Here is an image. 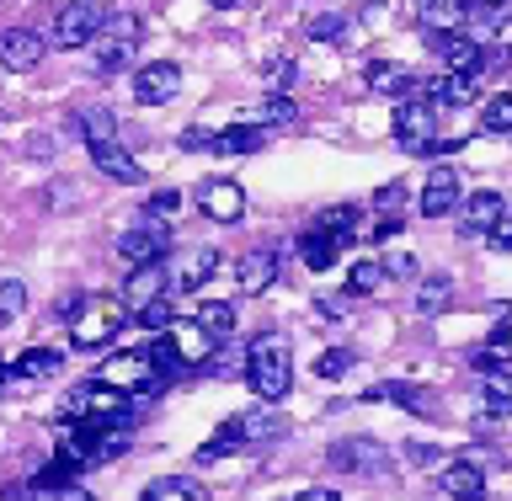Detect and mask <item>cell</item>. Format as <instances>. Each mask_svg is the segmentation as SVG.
<instances>
[{
    "mask_svg": "<svg viewBox=\"0 0 512 501\" xmlns=\"http://www.w3.org/2000/svg\"><path fill=\"white\" fill-rule=\"evenodd\" d=\"M294 501H342V496H336V491H299Z\"/></svg>",
    "mask_w": 512,
    "mask_h": 501,
    "instance_id": "f907efd6",
    "label": "cell"
},
{
    "mask_svg": "<svg viewBox=\"0 0 512 501\" xmlns=\"http://www.w3.org/2000/svg\"><path fill=\"white\" fill-rule=\"evenodd\" d=\"M80 128H86L91 155H96V150H107V144H118V118H112L107 107H91L86 118H80Z\"/></svg>",
    "mask_w": 512,
    "mask_h": 501,
    "instance_id": "f1b7e54d",
    "label": "cell"
},
{
    "mask_svg": "<svg viewBox=\"0 0 512 501\" xmlns=\"http://www.w3.org/2000/svg\"><path fill=\"white\" fill-rule=\"evenodd\" d=\"M352 363H358V358H352L347 347H331V352H320V358H315V374H320V379H342Z\"/></svg>",
    "mask_w": 512,
    "mask_h": 501,
    "instance_id": "74e56055",
    "label": "cell"
},
{
    "mask_svg": "<svg viewBox=\"0 0 512 501\" xmlns=\"http://www.w3.org/2000/svg\"><path fill=\"white\" fill-rule=\"evenodd\" d=\"M176 208H182V192L176 187H160V192H150V203H144V219H176Z\"/></svg>",
    "mask_w": 512,
    "mask_h": 501,
    "instance_id": "8d00e7d4",
    "label": "cell"
},
{
    "mask_svg": "<svg viewBox=\"0 0 512 501\" xmlns=\"http://www.w3.org/2000/svg\"><path fill=\"white\" fill-rule=\"evenodd\" d=\"M59 363H64V352H54V347H27L22 358L11 363V374H16V379H54Z\"/></svg>",
    "mask_w": 512,
    "mask_h": 501,
    "instance_id": "cb8c5ba5",
    "label": "cell"
},
{
    "mask_svg": "<svg viewBox=\"0 0 512 501\" xmlns=\"http://www.w3.org/2000/svg\"><path fill=\"white\" fill-rule=\"evenodd\" d=\"M283 432V416H267V411H246V416H230L214 438H208L198 448V459L203 464H214V459H230L240 454V448H256V443H267V438H278Z\"/></svg>",
    "mask_w": 512,
    "mask_h": 501,
    "instance_id": "7a4b0ae2",
    "label": "cell"
},
{
    "mask_svg": "<svg viewBox=\"0 0 512 501\" xmlns=\"http://www.w3.org/2000/svg\"><path fill=\"white\" fill-rule=\"evenodd\" d=\"M416 208H422L427 219L454 214V208H459V171H448V166L432 171V176H427V187H422V198H416Z\"/></svg>",
    "mask_w": 512,
    "mask_h": 501,
    "instance_id": "2e32d148",
    "label": "cell"
},
{
    "mask_svg": "<svg viewBox=\"0 0 512 501\" xmlns=\"http://www.w3.org/2000/svg\"><path fill=\"white\" fill-rule=\"evenodd\" d=\"M411 459H416V464H432V459H438V448H427V443H411Z\"/></svg>",
    "mask_w": 512,
    "mask_h": 501,
    "instance_id": "681fc988",
    "label": "cell"
},
{
    "mask_svg": "<svg viewBox=\"0 0 512 501\" xmlns=\"http://www.w3.org/2000/svg\"><path fill=\"white\" fill-rule=\"evenodd\" d=\"M422 27L427 32H459L464 27V0H422Z\"/></svg>",
    "mask_w": 512,
    "mask_h": 501,
    "instance_id": "4316f807",
    "label": "cell"
},
{
    "mask_svg": "<svg viewBox=\"0 0 512 501\" xmlns=\"http://www.w3.org/2000/svg\"><path fill=\"white\" fill-rule=\"evenodd\" d=\"M139 38V22L134 16H107V27H102V38H96V70L112 75L118 64L128 59V48H134Z\"/></svg>",
    "mask_w": 512,
    "mask_h": 501,
    "instance_id": "8fae6325",
    "label": "cell"
},
{
    "mask_svg": "<svg viewBox=\"0 0 512 501\" xmlns=\"http://www.w3.org/2000/svg\"><path fill=\"white\" fill-rule=\"evenodd\" d=\"M299 118V107L294 102H288V96H267V102H262V112H256V123H294Z\"/></svg>",
    "mask_w": 512,
    "mask_h": 501,
    "instance_id": "ab89813d",
    "label": "cell"
},
{
    "mask_svg": "<svg viewBox=\"0 0 512 501\" xmlns=\"http://www.w3.org/2000/svg\"><path fill=\"white\" fill-rule=\"evenodd\" d=\"M43 59V38L38 32H27V27H6L0 32V64H6V70H32V64Z\"/></svg>",
    "mask_w": 512,
    "mask_h": 501,
    "instance_id": "e0dca14e",
    "label": "cell"
},
{
    "mask_svg": "<svg viewBox=\"0 0 512 501\" xmlns=\"http://www.w3.org/2000/svg\"><path fill=\"white\" fill-rule=\"evenodd\" d=\"M166 347L176 352V363H182V368H198V363L214 358V336H208L198 320H176V326L166 331Z\"/></svg>",
    "mask_w": 512,
    "mask_h": 501,
    "instance_id": "5bb4252c",
    "label": "cell"
},
{
    "mask_svg": "<svg viewBox=\"0 0 512 501\" xmlns=\"http://www.w3.org/2000/svg\"><path fill=\"white\" fill-rule=\"evenodd\" d=\"M267 144V128L262 123H235V128H224L219 134V150L224 155H256Z\"/></svg>",
    "mask_w": 512,
    "mask_h": 501,
    "instance_id": "83f0119b",
    "label": "cell"
},
{
    "mask_svg": "<svg viewBox=\"0 0 512 501\" xmlns=\"http://www.w3.org/2000/svg\"><path fill=\"white\" fill-rule=\"evenodd\" d=\"M384 272H390V278H416V256H406V251H395V256H384L379 262Z\"/></svg>",
    "mask_w": 512,
    "mask_h": 501,
    "instance_id": "ee69618b",
    "label": "cell"
},
{
    "mask_svg": "<svg viewBox=\"0 0 512 501\" xmlns=\"http://www.w3.org/2000/svg\"><path fill=\"white\" fill-rule=\"evenodd\" d=\"M368 400H390V406H406V411H416V416L432 411V395L416 390V384H374V390H368Z\"/></svg>",
    "mask_w": 512,
    "mask_h": 501,
    "instance_id": "484cf974",
    "label": "cell"
},
{
    "mask_svg": "<svg viewBox=\"0 0 512 501\" xmlns=\"http://www.w3.org/2000/svg\"><path fill=\"white\" fill-rule=\"evenodd\" d=\"M96 384H107V390H118V395H155L160 374H155L150 352H118V358L102 363Z\"/></svg>",
    "mask_w": 512,
    "mask_h": 501,
    "instance_id": "277c9868",
    "label": "cell"
},
{
    "mask_svg": "<svg viewBox=\"0 0 512 501\" xmlns=\"http://www.w3.org/2000/svg\"><path fill=\"white\" fill-rule=\"evenodd\" d=\"M400 203H406V187H400V182H384V187L374 192V208H379L384 219H395V208H400Z\"/></svg>",
    "mask_w": 512,
    "mask_h": 501,
    "instance_id": "b9f144b4",
    "label": "cell"
},
{
    "mask_svg": "<svg viewBox=\"0 0 512 501\" xmlns=\"http://www.w3.org/2000/svg\"><path fill=\"white\" fill-rule=\"evenodd\" d=\"M480 128L486 134H512V96H491L486 112H480Z\"/></svg>",
    "mask_w": 512,
    "mask_h": 501,
    "instance_id": "e575fe53",
    "label": "cell"
},
{
    "mask_svg": "<svg viewBox=\"0 0 512 501\" xmlns=\"http://www.w3.org/2000/svg\"><path fill=\"white\" fill-rule=\"evenodd\" d=\"M299 256H304V267H310V272H326V267L336 262V246L310 224V230L299 235Z\"/></svg>",
    "mask_w": 512,
    "mask_h": 501,
    "instance_id": "f546056e",
    "label": "cell"
},
{
    "mask_svg": "<svg viewBox=\"0 0 512 501\" xmlns=\"http://www.w3.org/2000/svg\"><path fill=\"white\" fill-rule=\"evenodd\" d=\"M123 320H128V310H123V299H112V294H86L75 304V315H70V342L75 347H107L112 336L123 331Z\"/></svg>",
    "mask_w": 512,
    "mask_h": 501,
    "instance_id": "3957f363",
    "label": "cell"
},
{
    "mask_svg": "<svg viewBox=\"0 0 512 501\" xmlns=\"http://www.w3.org/2000/svg\"><path fill=\"white\" fill-rule=\"evenodd\" d=\"M470 6H507V0H470Z\"/></svg>",
    "mask_w": 512,
    "mask_h": 501,
    "instance_id": "816d5d0a",
    "label": "cell"
},
{
    "mask_svg": "<svg viewBox=\"0 0 512 501\" xmlns=\"http://www.w3.org/2000/svg\"><path fill=\"white\" fill-rule=\"evenodd\" d=\"M6 374H11V368H6V363H0V379H6Z\"/></svg>",
    "mask_w": 512,
    "mask_h": 501,
    "instance_id": "f5cc1de1",
    "label": "cell"
},
{
    "mask_svg": "<svg viewBox=\"0 0 512 501\" xmlns=\"http://www.w3.org/2000/svg\"><path fill=\"white\" fill-rule=\"evenodd\" d=\"M235 278H240L246 294H267L272 278H278V251H272V246L246 251V256H240V267H235Z\"/></svg>",
    "mask_w": 512,
    "mask_h": 501,
    "instance_id": "d6986e66",
    "label": "cell"
},
{
    "mask_svg": "<svg viewBox=\"0 0 512 501\" xmlns=\"http://www.w3.org/2000/svg\"><path fill=\"white\" fill-rule=\"evenodd\" d=\"M432 48L443 54V64H448V75H480L486 70V48H480L470 32H432Z\"/></svg>",
    "mask_w": 512,
    "mask_h": 501,
    "instance_id": "30bf717a",
    "label": "cell"
},
{
    "mask_svg": "<svg viewBox=\"0 0 512 501\" xmlns=\"http://www.w3.org/2000/svg\"><path fill=\"white\" fill-rule=\"evenodd\" d=\"M166 288H171V267H134L128 272V283H123V310H150L155 299H166Z\"/></svg>",
    "mask_w": 512,
    "mask_h": 501,
    "instance_id": "7c38bea8",
    "label": "cell"
},
{
    "mask_svg": "<svg viewBox=\"0 0 512 501\" xmlns=\"http://www.w3.org/2000/svg\"><path fill=\"white\" fill-rule=\"evenodd\" d=\"M64 411L80 416V422H128V395L91 379V384H75L70 400H64Z\"/></svg>",
    "mask_w": 512,
    "mask_h": 501,
    "instance_id": "52a82bcc",
    "label": "cell"
},
{
    "mask_svg": "<svg viewBox=\"0 0 512 501\" xmlns=\"http://www.w3.org/2000/svg\"><path fill=\"white\" fill-rule=\"evenodd\" d=\"M507 214V203H502V192H470L464 198V214H459V235H491L496 224H502Z\"/></svg>",
    "mask_w": 512,
    "mask_h": 501,
    "instance_id": "9a60e30c",
    "label": "cell"
},
{
    "mask_svg": "<svg viewBox=\"0 0 512 501\" xmlns=\"http://www.w3.org/2000/svg\"><path fill=\"white\" fill-rule=\"evenodd\" d=\"M176 144H182L187 155H198V150H219V134H208V128H187Z\"/></svg>",
    "mask_w": 512,
    "mask_h": 501,
    "instance_id": "7bdbcfd3",
    "label": "cell"
},
{
    "mask_svg": "<svg viewBox=\"0 0 512 501\" xmlns=\"http://www.w3.org/2000/svg\"><path fill=\"white\" fill-rule=\"evenodd\" d=\"M96 160V171L102 176H112V182H144V166L128 150H118V144H107V150H96L91 155Z\"/></svg>",
    "mask_w": 512,
    "mask_h": 501,
    "instance_id": "d4e9b609",
    "label": "cell"
},
{
    "mask_svg": "<svg viewBox=\"0 0 512 501\" xmlns=\"http://www.w3.org/2000/svg\"><path fill=\"white\" fill-rule=\"evenodd\" d=\"M486 240H491L496 251H512V214H502V224H496V230H491Z\"/></svg>",
    "mask_w": 512,
    "mask_h": 501,
    "instance_id": "f6af8a7d",
    "label": "cell"
},
{
    "mask_svg": "<svg viewBox=\"0 0 512 501\" xmlns=\"http://www.w3.org/2000/svg\"><path fill=\"white\" fill-rule=\"evenodd\" d=\"M288 75H294V59H267V80H272V86H283Z\"/></svg>",
    "mask_w": 512,
    "mask_h": 501,
    "instance_id": "bcb514c9",
    "label": "cell"
},
{
    "mask_svg": "<svg viewBox=\"0 0 512 501\" xmlns=\"http://www.w3.org/2000/svg\"><path fill=\"white\" fill-rule=\"evenodd\" d=\"M139 501H203V491L192 486V480L171 475V480H150V486H144V496H139Z\"/></svg>",
    "mask_w": 512,
    "mask_h": 501,
    "instance_id": "4dcf8cb0",
    "label": "cell"
},
{
    "mask_svg": "<svg viewBox=\"0 0 512 501\" xmlns=\"http://www.w3.org/2000/svg\"><path fill=\"white\" fill-rule=\"evenodd\" d=\"M27 310V283H16V278H0V326H11L16 315Z\"/></svg>",
    "mask_w": 512,
    "mask_h": 501,
    "instance_id": "836d02e7",
    "label": "cell"
},
{
    "mask_svg": "<svg viewBox=\"0 0 512 501\" xmlns=\"http://www.w3.org/2000/svg\"><path fill=\"white\" fill-rule=\"evenodd\" d=\"M390 235H400V219H379L374 224V240H390Z\"/></svg>",
    "mask_w": 512,
    "mask_h": 501,
    "instance_id": "c3c4849f",
    "label": "cell"
},
{
    "mask_svg": "<svg viewBox=\"0 0 512 501\" xmlns=\"http://www.w3.org/2000/svg\"><path fill=\"white\" fill-rule=\"evenodd\" d=\"M48 501H96V496L80 491V486H59V491H48Z\"/></svg>",
    "mask_w": 512,
    "mask_h": 501,
    "instance_id": "7dc6e473",
    "label": "cell"
},
{
    "mask_svg": "<svg viewBox=\"0 0 512 501\" xmlns=\"http://www.w3.org/2000/svg\"><path fill=\"white\" fill-rule=\"evenodd\" d=\"M214 6H235V0H214Z\"/></svg>",
    "mask_w": 512,
    "mask_h": 501,
    "instance_id": "db71d44e",
    "label": "cell"
},
{
    "mask_svg": "<svg viewBox=\"0 0 512 501\" xmlns=\"http://www.w3.org/2000/svg\"><path fill=\"white\" fill-rule=\"evenodd\" d=\"M166 251H171V230L166 224H128V230L118 235V256L128 262V272L134 267H155V262H166Z\"/></svg>",
    "mask_w": 512,
    "mask_h": 501,
    "instance_id": "ba28073f",
    "label": "cell"
},
{
    "mask_svg": "<svg viewBox=\"0 0 512 501\" xmlns=\"http://www.w3.org/2000/svg\"><path fill=\"white\" fill-rule=\"evenodd\" d=\"M198 326H203L208 336H214V342H219V336H230V331H235V304H224V299H208L203 310H198Z\"/></svg>",
    "mask_w": 512,
    "mask_h": 501,
    "instance_id": "1f68e13d",
    "label": "cell"
},
{
    "mask_svg": "<svg viewBox=\"0 0 512 501\" xmlns=\"http://www.w3.org/2000/svg\"><path fill=\"white\" fill-rule=\"evenodd\" d=\"M448 299H454V283H448V278H427L422 288H416V310H422V315H443Z\"/></svg>",
    "mask_w": 512,
    "mask_h": 501,
    "instance_id": "d6a6232c",
    "label": "cell"
},
{
    "mask_svg": "<svg viewBox=\"0 0 512 501\" xmlns=\"http://www.w3.org/2000/svg\"><path fill=\"white\" fill-rule=\"evenodd\" d=\"M214 272H219V251H214V246H198L182 267H176L171 283H176V288H203L208 278H214Z\"/></svg>",
    "mask_w": 512,
    "mask_h": 501,
    "instance_id": "603a6c76",
    "label": "cell"
},
{
    "mask_svg": "<svg viewBox=\"0 0 512 501\" xmlns=\"http://www.w3.org/2000/svg\"><path fill=\"white\" fill-rule=\"evenodd\" d=\"M422 102L427 107H470L475 102V80L470 75H438L422 86Z\"/></svg>",
    "mask_w": 512,
    "mask_h": 501,
    "instance_id": "44dd1931",
    "label": "cell"
},
{
    "mask_svg": "<svg viewBox=\"0 0 512 501\" xmlns=\"http://www.w3.org/2000/svg\"><path fill=\"white\" fill-rule=\"evenodd\" d=\"M246 384L256 390V400L278 406V400L294 390V352H288V336H256L246 347Z\"/></svg>",
    "mask_w": 512,
    "mask_h": 501,
    "instance_id": "6da1fadb",
    "label": "cell"
},
{
    "mask_svg": "<svg viewBox=\"0 0 512 501\" xmlns=\"http://www.w3.org/2000/svg\"><path fill=\"white\" fill-rule=\"evenodd\" d=\"M139 326H150V331H171V326H176V310H171V299H155L150 310H139Z\"/></svg>",
    "mask_w": 512,
    "mask_h": 501,
    "instance_id": "60d3db41",
    "label": "cell"
},
{
    "mask_svg": "<svg viewBox=\"0 0 512 501\" xmlns=\"http://www.w3.org/2000/svg\"><path fill=\"white\" fill-rule=\"evenodd\" d=\"M102 27H107V11L96 6V0H70V6H59L54 16V43L59 48H86L102 38Z\"/></svg>",
    "mask_w": 512,
    "mask_h": 501,
    "instance_id": "5b68a950",
    "label": "cell"
},
{
    "mask_svg": "<svg viewBox=\"0 0 512 501\" xmlns=\"http://www.w3.org/2000/svg\"><path fill=\"white\" fill-rule=\"evenodd\" d=\"M331 464L336 470H358V475H379L384 470V448L368 443V438H347L331 448Z\"/></svg>",
    "mask_w": 512,
    "mask_h": 501,
    "instance_id": "ffe728a7",
    "label": "cell"
},
{
    "mask_svg": "<svg viewBox=\"0 0 512 501\" xmlns=\"http://www.w3.org/2000/svg\"><path fill=\"white\" fill-rule=\"evenodd\" d=\"M438 486H443L448 501H486V475H480V464H470V459L448 464L438 475Z\"/></svg>",
    "mask_w": 512,
    "mask_h": 501,
    "instance_id": "ac0fdd59",
    "label": "cell"
},
{
    "mask_svg": "<svg viewBox=\"0 0 512 501\" xmlns=\"http://www.w3.org/2000/svg\"><path fill=\"white\" fill-rule=\"evenodd\" d=\"M395 139L406 155H432V144H438V112H432L422 96L400 102L395 107Z\"/></svg>",
    "mask_w": 512,
    "mask_h": 501,
    "instance_id": "8992f818",
    "label": "cell"
},
{
    "mask_svg": "<svg viewBox=\"0 0 512 501\" xmlns=\"http://www.w3.org/2000/svg\"><path fill=\"white\" fill-rule=\"evenodd\" d=\"M315 230L326 235L336 251L352 246V240H358V208H352V203H342V208H326V214L315 219Z\"/></svg>",
    "mask_w": 512,
    "mask_h": 501,
    "instance_id": "7402d4cb",
    "label": "cell"
},
{
    "mask_svg": "<svg viewBox=\"0 0 512 501\" xmlns=\"http://www.w3.org/2000/svg\"><path fill=\"white\" fill-rule=\"evenodd\" d=\"M304 32H310V38H315V43H326V38H342V32H347V16H342V11H326V16H310V27H304Z\"/></svg>",
    "mask_w": 512,
    "mask_h": 501,
    "instance_id": "f35d334b",
    "label": "cell"
},
{
    "mask_svg": "<svg viewBox=\"0 0 512 501\" xmlns=\"http://www.w3.org/2000/svg\"><path fill=\"white\" fill-rule=\"evenodd\" d=\"M182 91V70H176L171 59H155V64H144V70L134 75V96L144 107H160V102H171V96Z\"/></svg>",
    "mask_w": 512,
    "mask_h": 501,
    "instance_id": "4fadbf2b",
    "label": "cell"
},
{
    "mask_svg": "<svg viewBox=\"0 0 512 501\" xmlns=\"http://www.w3.org/2000/svg\"><path fill=\"white\" fill-rule=\"evenodd\" d=\"M379 283H384V267H379V262H352V272H347V294H374Z\"/></svg>",
    "mask_w": 512,
    "mask_h": 501,
    "instance_id": "d590c367",
    "label": "cell"
},
{
    "mask_svg": "<svg viewBox=\"0 0 512 501\" xmlns=\"http://www.w3.org/2000/svg\"><path fill=\"white\" fill-rule=\"evenodd\" d=\"M198 208L214 224H235L240 214H246V187L230 182V176H208V182L198 187Z\"/></svg>",
    "mask_w": 512,
    "mask_h": 501,
    "instance_id": "9c48e42d",
    "label": "cell"
}]
</instances>
